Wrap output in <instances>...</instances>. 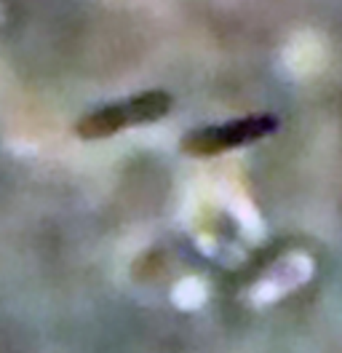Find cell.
Segmentation results:
<instances>
[{"label": "cell", "instance_id": "obj_1", "mask_svg": "<svg viewBox=\"0 0 342 353\" xmlns=\"http://www.w3.org/2000/svg\"><path fill=\"white\" fill-rule=\"evenodd\" d=\"M171 99L169 91H145L137 97H128L123 102H112L99 110H91L75 123V134L81 139H107L112 134L128 126H142V123H155L161 118H166L171 112Z\"/></svg>", "mask_w": 342, "mask_h": 353}, {"label": "cell", "instance_id": "obj_2", "mask_svg": "<svg viewBox=\"0 0 342 353\" xmlns=\"http://www.w3.org/2000/svg\"><path fill=\"white\" fill-rule=\"evenodd\" d=\"M278 129V121L273 115H249V118H238L228 123H217V126H203V129H192L182 137L179 150L192 158H212L233 148H243L259 142L265 137Z\"/></svg>", "mask_w": 342, "mask_h": 353}]
</instances>
